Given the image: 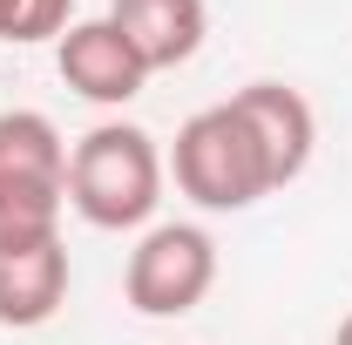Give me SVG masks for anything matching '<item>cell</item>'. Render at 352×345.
Returning a JSON list of instances; mask_svg holds the SVG:
<instances>
[{
	"instance_id": "1",
	"label": "cell",
	"mask_w": 352,
	"mask_h": 345,
	"mask_svg": "<svg viewBox=\"0 0 352 345\" xmlns=\"http://www.w3.org/2000/svg\"><path fill=\"white\" fill-rule=\"evenodd\" d=\"M68 203L95 230H142L163 203V149L135 122H95L68 149Z\"/></svg>"
},
{
	"instance_id": "2",
	"label": "cell",
	"mask_w": 352,
	"mask_h": 345,
	"mask_svg": "<svg viewBox=\"0 0 352 345\" xmlns=\"http://www.w3.org/2000/svg\"><path fill=\"white\" fill-rule=\"evenodd\" d=\"M68 203V142L41 109L0 115V251H28L61 237Z\"/></svg>"
},
{
	"instance_id": "3",
	"label": "cell",
	"mask_w": 352,
	"mask_h": 345,
	"mask_svg": "<svg viewBox=\"0 0 352 345\" xmlns=\"http://www.w3.org/2000/svg\"><path fill=\"white\" fill-rule=\"evenodd\" d=\"M170 176L176 190L197 203V210H251L258 197H271V170H264L258 142L244 129V115L217 102V109H197L170 149Z\"/></svg>"
},
{
	"instance_id": "4",
	"label": "cell",
	"mask_w": 352,
	"mask_h": 345,
	"mask_svg": "<svg viewBox=\"0 0 352 345\" xmlns=\"http://www.w3.org/2000/svg\"><path fill=\"white\" fill-rule=\"evenodd\" d=\"M210 285H217V237L204 223L142 230V244L129 251V271H122V298L142 318H183L210 298Z\"/></svg>"
},
{
	"instance_id": "5",
	"label": "cell",
	"mask_w": 352,
	"mask_h": 345,
	"mask_svg": "<svg viewBox=\"0 0 352 345\" xmlns=\"http://www.w3.org/2000/svg\"><path fill=\"white\" fill-rule=\"evenodd\" d=\"M230 109L244 115V129L258 142L264 170H271V190H285V183H298L311 163V149H318V115H311V102L298 88L285 82H251L230 95Z\"/></svg>"
},
{
	"instance_id": "6",
	"label": "cell",
	"mask_w": 352,
	"mask_h": 345,
	"mask_svg": "<svg viewBox=\"0 0 352 345\" xmlns=\"http://www.w3.org/2000/svg\"><path fill=\"white\" fill-rule=\"evenodd\" d=\"M54 68H61V82L75 88L82 102L95 109H122L142 95L149 82V68L135 61V47L122 41V27L102 14V21H75L61 41H54Z\"/></svg>"
},
{
	"instance_id": "7",
	"label": "cell",
	"mask_w": 352,
	"mask_h": 345,
	"mask_svg": "<svg viewBox=\"0 0 352 345\" xmlns=\"http://www.w3.org/2000/svg\"><path fill=\"white\" fill-rule=\"evenodd\" d=\"M109 21L122 27V41L135 47V61L156 68H183L204 34H210V7L204 0H109Z\"/></svg>"
},
{
	"instance_id": "8",
	"label": "cell",
	"mask_w": 352,
	"mask_h": 345,
	"mask_svg": "<svg viewBox=\"0 0 352 345\" xmlns=\"http://www.w3.org/2000/svg\"><path fill=\"white\" fill-rule=\"evenodd\" d=\"M68 298V244L47 237L28 251H0V325L7 332H34L47 325Z\"/></svg>"
},
{
	"instance_id": "9",
	"label": "cell",
	"mask_w": 352,
	"mask_h": 345,
	"mask_svg": "<svg viewBox=\"0 0 352 345\" xmlns=\"http://www.w3.org/2000/svg\"><path fill=\"white\" fill-rule=\"evenodd\" d=\"M75 0H14V27H7V41H61L75 21Z\"/></svg>"
},
{
	"instance_id": "10",
	"label": "cell",
	"mask_w": 352,
	"mask_h": 345,
	"mask_svg": "<svg viewBox=\"0 0 352 345\" xmlns=\"http://www.w3.org/2000/svg\"><path fill=\"white\" fill-rule=\"evenodd\" d=\"M7 27H14V0H0V41H7Z\"/></svg>"
},
{
	"instance_id": "11",
	"label": "cell",
	"mask_w": 352,
	"mask_h": 345,
	"mask_svg": "<svg viewBox=\"0 0 352 345\" xmlns=\"http://www.w3.org/2000/svg\"><path fill=\"white\" fill-rule=\"evenodd\" d=\"M332 345H352V318H346V325H339V332H332Z\"/></svg>"
}]
</instances>
